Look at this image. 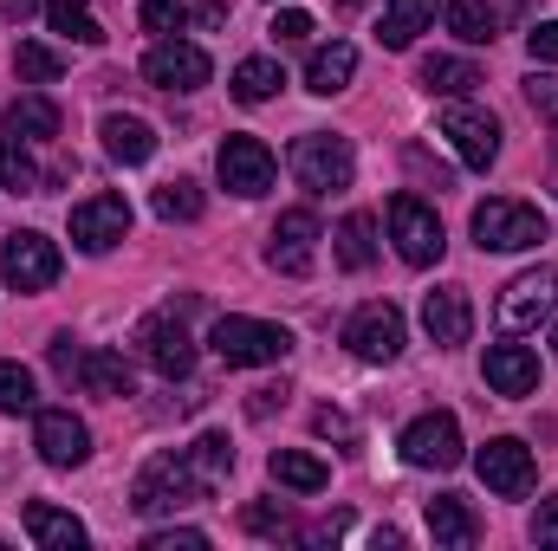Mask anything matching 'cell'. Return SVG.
Returning a JSON list of instances; mask_svg holds the SVG:
<instances>
[{"label": "cell", "mask_w": 558, "mask_h": 551, "mask_svg": "<svg viewBox=\"0 0 558 551\" xmlns=\"http://www.w3.org/2000/svg\"><path fill=\"white\" fill-rule=\"evenodd\" d=\"M208 493H215V487L195 474L189 448H175V454L143 461V474L131 480V513H143V519H162V513H182V506H195V500H208Z\"/></svg>", "instance_id": "cell-1"}, {"label": "cell", "mask_w": 558, "mask_h": 551, "mask_svg": "<svg viewBox=\"0 0 558 551\" xmlns=\"http://www.w3.org/2000/svg\"><path fill=\"white\" fill-rule=\"evenodd\" d=\"M208 344H215V357H221L228 370H260V364H279V357L292 351V331L274 325V318H241V311H228V318H215Z\"/></svg>", "instance_id": "cell-2"}, {"label": "cell", "mask_w": 558, "mask_h": 551, "mask_svg": "<svg viewBox=\"0 0 558 551\" xmlns=\"http://www.w3.org/2000/svg\"><path fill=\"white\" fill-rule=\"evenodd\" d=\"M474 241L481 254H526L546 241V215L533 201H513V195H494L474 208Z\"/></svg>", "instance_id": "cell-3"}, {"label": "cell", "mask_w": 558, "mask_h": 551, "mask_svg": "<svg viewBox=\"0 0 558 551\" xmlns=\"http://www.w3.org/2000/svg\"><path fill=\"white\" fill-rule=\"evenodd\" d=\"M292 175H299V188H312V195H344V188H351V175H357L351 137L305 131V137L292 143Z\"/></svg>", "instance_id": "cell-4"}, {"label": "cell", "mask_w": 558, "mask_h": 551, "mask_svg": "<svg viewBox=\"0 0 558 551\" xmlns=\"http://www.w3.org/2000/svg\"><path fill=\"white\" fill-rule=\"evenodd\" d=\"M390 241H397L403 267H435L448 254V234L422 195H390Z\"/></svg>", "instance_id": "cell-5"}, {"label": "cell", "mask_w": 558, "mask_h": 551, "mask_svg": "<svg viewBox=\"0 0 558 551\" xmlns=\"http://www.w3.org/2000/svg\"><path fill=\"white\" fill-rule=\"evenodd\" d=\"M553 311H558V273L553 267H526L520 279H507V292H500V331H507V338L539 331Z\"/></svg>", "instance_id": "cell-6"}, {"label": "cell", "mask_w": 558, "mask_h": 551, "mask_svg": "<svg viewBox=\"0 0 558 551\" xmlns=\"http://www.w3.org/2000/svg\"><path fill=\"white\" fill-rule=\"evenodd\" d=\"M137 357L156 370V377H169V383H175V377H189V370H195V338L182 331V318H175V311H149V318L137 325Z\"/></svg>", "instance_id": "cell-7"}, {"label": "cell", "mask_w": 558, "mask_h": 551, "mask_svg": "<svg viewBox=\"0 0 558 551\" xmlns=\"http://www.w3.org/2000/svg\"><path fill=\"white\" fill-rule=\"evenodd\" d=\"M344 344H351V357H364V364H390V357H403V311H397L390 298L357 305L351 325H344Z\"/></svg>", "instance_id": "cell-8"}, {"label": "cell", "mask_w": 558, "mask_h": 551, "mask_svg": "<svg viewBox=\"0 0 558 551\" xmlns=\"http://www.w3.org/2000/svg\"><path fill=\"white\" fill-rule=\"evenodd\" d=\"M318 241H325L318 215H312V208H286L274 221V241H267V267L286 273V279H305L312 260H318Z\"/></svg>", "instance_id": "cell-9"}, {"label": "cell", "mask_w": 558, "mask_h": 551, "mask_svg": "<svg viewBox=\"0 0 558 551\" xmlns=\"http://www.w3.org/2000/svg\"><path fill=\"white\" fill-rule=\"evenodd\" d=\"M403 461L410 467H435V474H448V467H461V421L448 409H428V415H416L410 428H403Z\"/></svg>", "instance_id": "cell-10"}, {"label": "cell", "mask_w": 558, "mask_h": 551, "mask_svg": "<svg viewBox=\"0 0 558 551\" xmlns=\"http://www.w3.org/2000/svg\"><path fill=\"white\" fill-rule=\"evenodd\" d=\"M474 467H481L487 493H500V500H526V493H533V480H539L533 448H526V441H513V434H494V441L474 454Z\"/></svg>", "instance_id": "cell-11"}, {"label": "cell", "mask_w": 558, "mask_h": 551, "mask_svg": "<svg viewBox=\"0 0 558 551\" xmlns=\"http://www.w3.org/2000/svg\"><path fill=\"white\" fill-rule=\"evenodd\" d=\"M59 247L46 241V234H7V247H0V279L13 285V292H46L52 279H59Z\"/></svg>", "instance_id": "cell-12"}, {"label": "cell", "mask_w": 558, "mask_h": 551, "mask_svg": "<svg viewBox=\"0 0 558 551\" xmlns=\"http://www.w3.org/2000/svg\"><path fill=\"white\" fill-rule=\"evenodd\" d=\"M215 175H221V188H234V195H267L274 188V149L260 137H228L221 143V156H215Z\"/></svg>", "instance_id": "cell-13"}, {"label": "cell", "mask_w": 558, "mask_h": 551, "mask_svg": "<svg viewBox=\"0 0 558 551\" xmlns=\"http://www.w3.org/2000/svg\"><path fill=\"white\" fill-rule=\"evenodd\" d=\"M143 78L162 85V91H202L208 85V52L189 46V39H156L143 52Z\"/></svg>", "instance_id": "cell-14"}, {"label": "cell", "mask_w": 558, "mask_h": 551, "mask_svg": "<svg viewBox=\"0 0 558 551\" xmlns=\"http://www.w3.org/2000/svg\"><path fill=\"white\" fill-rule=\"evenodd\" d=\"M124 234H131V201H124V195H92V201L72 208V241H78V254H111Z\"/></svg>", "instance_id": "cell-15"}, {"label": "cell", "mask_w": 558, "mask_h": 551, "mask_svg": "<svg viewBox=\"0 0 558 551\" xmlns=\"http://www.w3.org/2000/svg\"><path fill=\"white\" fill-rule=\"evenodd\" d=\"M441 137L454 143V156L468 169H494L500 162V124L487 111H474V105H448L441 111Z\"/></svg>", "instance_id": "cell-16"}, {"label": "cell", "mask_w": 558, "mask_h": 551, "mask_svg": "<svg viewBox=\"0 0 558 551\" xmlns=\"http://www.w3.org/2000/svg\"><path fill=\"white\" fill-rule=\"evenodd\" d=\"M33 448H39L46 467H85V454H92V428H85L72 409H39L33 415Z\"/></svg>", "instance_id": "cell-17"}, {"label": "cell", "mask_w": 558, "mask_h": 551, "mask_svg": "<svg viewBox=\"0 0 558 551\" xmlns=\"http://www.w3.org/2000/svg\"><path fill=\"white\" fill-rule=\"evenodd\" d=\"M422 331H428L435 344H468V331H474L468 285H435V292L422 298Z\"/></svg>", "instance_id": "cell-18"}, {"label": "cell", "mask_w": 558, "mask_h": 551, "mask_svg": "<svg viewBox=\"0 0 558 551\" xmlns=\"http://www.w3.org/2000/svg\"><path fill=\"white\" fill-rule=\"evenodd\" d=\"M487 390L494 396H533L539 390V357L526 344H487Z\"/></svg>", "instance_id": "cell-19"}, {"label": "cell", "mask_w": 558, "mask_h": 551, "mask_svg": "<svg viewBox=\"0 0 558 551\" xmlns=\"http://www.w3.org/2000/svg\"><path fill=\"white\" fill-rule=\"evenodd\" d=\"M72 383L85 390V396H131V364L118 357V351H105V344H92V351H78V370H72Z\"/></svg>", "instance_id": "cell-20"}, {"label": "cell", "mask_w": 558, "mask_h": 551, "mask_svg": "<svg viewBox=\"0 0 558 551\" xmlns=\"http://www.w3.org/2000/svg\"><path fill=\"white\" fill-rule=\"evenodd\" d=\"M428 539L448 551H468L481 539V519H474V506L461 500V493H441V500H428Z\"/></svg>", "instance_id": "cell-21"}, {"label": "cell", "mask_w": 558, "mask_h": 551, "mask_svg": "<svg viewBox=\"0 0 558 551\" xmlns=\"http://www.w3.org/2000/svg\"><path fill=\"white\" fill-rule=\"evenodd\" d=\"M26 532H33L39 551H78L85 546V526H78L72 513H59L52 500H33V506H26Z\"/></svg>", "instance_id": "cell-22"}, {"label": "cell", "mask_w": 558, "mask_h": 551, "mask_svg": "<svg viewBox=\"0 0 558 551\" xmlns=\"http://www.w3.org/2000/svg\"><path fill=\"white\" fill-rule=\"evenodd\" d=\"M105 156H111V162H124V169H137V162L156 156V131H149L143 118L111 111V118H105Z\"/></svg>", "instance_id": "cell-23"}, {"label": "cell", "mask_w": 558, "mask_h": 551, "mask_svg": "<svg viewBox=\"0 0 558 551\" xmlns=\"http://www.w3.org/2000/svg\"><path fill=\"white\" fill-rule=\"evenodd\" d=\"M267 474H274L279 487H292V493H325L331 487V467L318 454H305V448H274Z\"/></svg>", "instance_id": "cell-24"}, {"label": "cell", "mask_w": 558, "mask_h": 551, "mask_svg": "<svg viewBox=\"0 0 558 551\" xmlns=\"http://www.w3.org/2000/svg\"><path fill=\"white\" fill-rule=\"evenodd\" d=\"M351 72H357V46H344V39H331V46H318V52L305 59V85H312L318 98L344 91V85H351Z\"/></svg>", "instance_id": "cell-25"}, {"label": "cell", "mask_w": 558, "mask_h": 551, "mask_svg": "<svg viewBox=\"0 0 558 551\" xmlns=\"http://www.w3.org/2000/svg\"><path fill=\"white\" fill-rule=\"evenodd\" d=\"M428 20H435V0H384L377 39H384L390 52H403V46H416V33H428Z\"/></svg>", "instance_id": "cell-26"}, {"label": "cell", "mask_w": 558, "mask_h": 551, "mask_svg": "<svg viewBox=\"0 0 558 551\" xmlns=\"http://www.w3.org/2000/svg\"><path fill=\"white\" fill-rule=\"evenodd\" d=\"M7 137H26V143H52L59 137V105L52 98H20L7 118H0Z\"/></svg>", "instance_id": "cell-27"}, {"label": "cell", "mask_w": 558, "mask_h": 551, "mask_svg": "<svg viewBox=\"0 0 558 551\" xmlns=\"http://www.w3.org/2000/svg\"><path fill=\"white\" fill-rule=\"evenodd\" d=\"M481 85V65L474 59H422V91L435 98H468Z\"/></svg>", "instance_id": "cell-28"}, {"label": "cell", "mask_w": 558, "mask_h": 551, "mask_svg": "<svg viewBox=\"0 0 558 551\" xmlns=\"http://www.w3.org/2000/svg\"><path fill=\"white\" fill-rule=\"evenodd\" d=\"M377 260V221L371 215H344L338 221V267L344 273H364Z\"/></svg>", "instance_id": "cell-29"}, {"label": "cell", "mask_w": 558, "mask_h": 551, "mask_svg": "<svg viewBox=\"0 0 558 551\" xmlns=\"http://www.w3.org/2000/svg\"><path fill=\"white\" fill-rule=\"evenodd\" d=\"M494 26H500L494 0H448V33L461 46H494Z\"/></svg>", "instance_id": "cell-30"}, {"label": "cell", "mask_w": 558, "mask_h": 551, "mask_svg": "<svg viewBox=\"0 0 558 551\" xmlns=\"http://www.w3.org/2000/svg\"><path fill=\"white\" fill-rule=\"evenodd\" d=\"M279 85H286L279 59H241V65H234V85H228V91H234L241 105H267Z\"/></svg>", "instance_id": "cell-31"}, {"label": "cell", "mask_w": 558, "mask_h": 551, "mask_svg": "<svg viewBox=\"0 0 558 551\" xmlns=\"http://www.w3.org/2000/svg\"><path fill=\"white\" fill-rule=\"evenodd\" d=\"M0 182H7L13 195H39V169H33V156H26V137H7V131H0Z\"/></svg>", "instance_id": "cell-32"}, {"label": "cell", "mask_w": 558, "mask_h": 551, "mask_svg": "<svg viewBox=\"0 0 558 551\" xmlns=\"http://www.w3.org/2000/svg\"><path fill=\"white\" fill-rule=\"evenodd\" d=\"M13 72H20L26 85H52V78L65 72V52H52V46H39V39H20V46H13Z\"/></svg>", "instance_id": "cell-33"}, {"label": "cell", "mask_w": 558, "mask_h": 551, "mask_svg": "<svg viewBox=\"0 0 558 551\" xmlns=\"http://www.w3.org/2000/svg\"><path fill=\"white\" fill-rule=\"evenodd\" d=\"M189 461H195V474H202L208 487H221V480L234 474V441H228V434H202V441H189Z\"/></svg>", "instance_id": "cell-34"}, {"label": "cell", "mask_w": 558, "mask_h": 551, "mask_svg": "<svg viewBox=\"0 0 558 551\" xmlns=\"http://www.w3.org/2000/svg\"><path fill=\"white\" fill-rule=\"evenodd\" d=\"M149 208H156V221H195V215H202V188H195L189 175H175V182H162V188H156V201H149Z\"/></svg>", "instance_id": "cell-35"}, {"label": "cell", "mask_w": 558, "mask_h": 551, "mask_svg": "<svg viewBox=\"0 0 558 551\" xmlns=\"http://www.w3.org/2000/svg\"><path fill=\"white\" fill-rule=\"evenodd\" d=\"M46 13H52V33L78 39V46H98V39H105V26L85 13V0H46Z\"/></svg>", "instance_id": "cell-36"}, {"label": "cell", "mask_w": 558, "mask_h": 551, "mask_svg": "<svg viewBox=\"0 0 558 551\" xmlns=\"http://www.w3.org/2000/svg\"><path fill=\"white\" fill-rule=\"evenodd\" d=\"M33 403H39V396H33V370L7 357V364H0V415H26Z\"/></svg>", "instance_id": "cell-37"}, {"label": "cell", "mask_w": 558, "mask_h": 551, "mask_svg": "<svg viewBox=\"0 0 558 551\" xmlns=\"http://www.w3.org/2000/svg\"><path fill=\"white\" fill-rule=\"evenodd\" d=\"M182 26H189V7H182V0H143V33L175 39Z\"/></svg>", "instance_id": "cell-38"}, {"label": "cell", "mask_w": 558, "mask_h": 551, "mask_svg": "<svg viewBox=\"0 0 558 551\" xmlns=\"http://www.w3.org/2000/svg\"><path fill=\"white\" fill-rule=\"evenodd\" d=\"M241 526L260 532V539H279V532H286V506H279V500H254V506L241 513Z\"/></svg>", "instance_id": "cell-39"}, {"label": "cell", "mask_w": 558, "mask_h": 551, "mask_svg": "<svg viewBox=\"0 0 558 551\" xmlns=\"http://www.w3.org/2000/svg\"><path fill=\"white\" fill-rule=\"evenodd\" d=\"M526 105H533L546 124H558V78L553 72H533V78H526Z\"/></svg>", "instance_id": "cell-40"}, {"label": "cell", "mask_w": 558, "mask_h": 551, "mask_svg": "<svg viewBox=\"0 0 558 551\" xmlns=\"http://www.w3.org/2000/svg\"><path fill=\"white\" fill-rule=\"evenodd\" d=\"M208 546V532H195V526H169V532H149L143 551H202Z\"/></svg>", "instance_id": "cell-41"}, {"label": "cell", "mask_w": 558, "mask_h": 551, "mask_svg": "<svg viewBox=\"0 0 558 551\" xmlns=\"http://www.w3.org/2000/svg\"><path fill=\"white\" fill-rule=\"evenodd\" d=\"M267 33H274L279 46H305V39H312V13L286 7V13H274V26H267Z\"/></svg>", "instance_id": "cell-42"}, {"label": "cell", "mask_w": 558, "mask_h": 551, "mask_svg": "<svg viewBox=\"0 0 558 551\" xmlns=\"http://www.w3.org/2000/svg\"><path fill=\"white\" fill-rule=\"evenodd\" d=\"M526 52H533V65H558V20H533Z\"/></svg>", "instance_id": "cell-43"}, {"label": "cell", "mask_w": 558, "mask_h": 551, "mask_svg": "<svg viewBox=\"0 0 558 551\" xmlns=\"http://www.w3.org/2000/svg\"><path fill=\"white\" fill-rule=\"evenodd\" d=\"M312 428H318L325 441H357V421H351L344 409H331V403H325V409L312 415Z\"/></svg>", "instance_id": "cell-44"}, {"label": "cell", "mask_w": 558, "mask_h": 551, "mask_svg": "<svg viewBox=\"0 0 558 551\" xmlns=\"http://www.w3.org/2000/svg\"><path fill=\"white\" fill-rule=\"evenodd\" d=\"M344 526H351V513H331V519H318L312 532H299L305 546H331V539H344Z\"/></svg>", "instance_id": "cell-45"}, {"label": "cell", "mask_w": 558, "mask_h": 551, "mask_svg": "<svg viewBox=\"0 0 558 551\" xmlns=\"http://www.w3.org/2000/svg\"><path fill=\"white\" fill-rule=\"evenodd\" d=\"M533 539H539V546H558V500H546V506L533 513Z\"/></svg>", "instance_id": "cell-46"}, {"label": "cell", "mask_w": 558, "mask_h": 551, "mask_svg": "<svg viewBox=\"0 0 558 551\" xmlns=\"http://www.w3.org/2000/svg\"><path fill=\"white\" fill-rule=\"evenodd\" d=\"M274 409H286V383H267V390H254V403H247V415L260 421V415H274Z\"/></svg>", "instance_id": "cell-47"}, {"label": "cell", "mask_w": 558, "mask_h": 551, "mask_svg": "<svg viewBox=\"0 0 558 551\" xmlns=\"http://www.w3.org/2000/svg\"><path fill=\"white\" fill-rule=\"evenodd\" d=\"M52 370L72 383V370H78V351H72V338H52Z\"/></svg>", "instance_id": "cell-48"}, {"label": "cell", "mask_w": 558, "mask_h": 551, "mask_svg": "<svg viewBox=\"0 0 558 551\" xmlns=\"http://www.w3.org/2000/svg\"><path fill=\"white\" fill-rule=\"evenodd\" d=\"M410 169H416V175H428V182H435V188H448V182H454V175H448V169H441V162H428V156H422V149H410Z\"/></svg>", "instance_id": "cell-49"}, {"label": "cell", "mask_w": 558, "mask_h": 551, "mask_svg": "<svg viewBox=\"0 0 558 551\" xmlns=\"http://www.w3.org/2000/svg\"><path fill=\"white\" fill-rule=\"evenodd\" d=\"M0 20H13V26H26V20H33V0H0Z\"/></svg>", "instance_id": "cell-50"}, {"label": "cell", "mask_w": 558, "mask_h": 551, "mask_svg": "<svg viewBox=\"0 0 558 551\" xmlns=\"http://www.w3.org/2000/svg\"><path fill=\"white\" fill-rule=\"evenodd\" d=\"M195 13H202V26H221V20H228V0H202Z\"/></svg>", "instance_id": "cell-51"}, {"label": "cell", "mask_w": 558, "mask_h": 551, "mask_svg": "<svg viewBox=\"0 0 558 551\" xmlns=\"http://www.w3.org/2000/svg\"><path fill=\"white\" fill-rule=\"evenodd\" d=\"M553 351H558V311H553Z\"/></svg>", "instance_id": "cell-52"}]
</instances>
